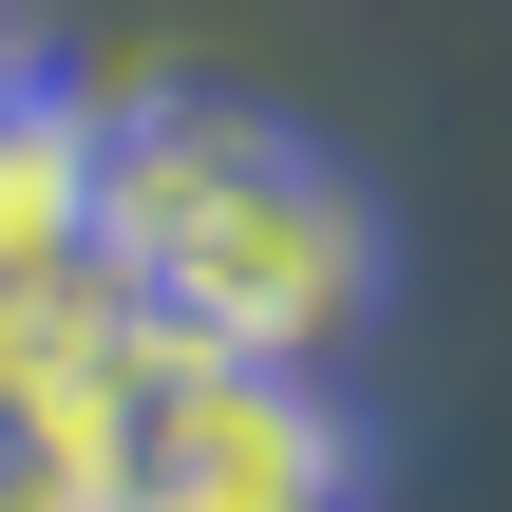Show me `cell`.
I'll list each match as a JSON object with an SVG mask.
<instances>
[{
	"instance_id": "cell-1",
	"label": "cell",
	"mask_w": 512,
	"mask_h": 512,
	"mask_svg": "<svg viewBox=\"0 0 512 512\" xmlns=\"http://www.w3.org/2000/svg\"><path fill=\"white\" fill-rule=\"evenodd\" d=\"M95 266H114L152 323L228 342V361H323V342L380 323V209H361L304 133L209 114V95L95 133Z\"/></svg>"
},
{
	"instance_id": "cell-2",
	"label": "cell",
	"mask_w": 512,
	"mask_h": 512,
	"mask_svg": "<svg viewBox=\"0 0 512 512\" xmlns=\"http://www.w3.org/2000/svg\"><path fill=\"white\" fill-rule=\"evenodd\" d=\"M133 380H152V494L209 512H361V437L304 399V361H228L190 323L133 304Z\"/></svg>"
},
{
	"instance_id": "cell-3",
	"label": "cell",
	"mask_w": 512,
	"mask_h": 512,
	"mask_svg": "<svg viewBox=\"0 0 512 512\" xmlns=\"http://www.w3.org/2000/svg\"><path fill=\"white\" fill-rule=\"evenodd\" d=\"M57 266H95V114L76 95H0V304H38Z\"/></svg>"
},
{
	"instance_id": "cell-4",
	"label": "cell",
	"mask_w": 512,
	"mask_h": 512,
	"mask_svg": "<svg viewBox=\"0 0 512 512\" xmlns=\"http://www.w3.org/2000/svg\"><path fill=\"white\" fill-rule=\"evenodd\" d=\"M19 76H38V19H19V0H0V95H19Z\"/></svg>"
},
{
	"instance_id": "cell-5",
	"label": "cell",
	"mask_w": 512,
	"mask_h": 512,
	"mask_svg": "<svg viewBox=\"0 0 512 512\" xmlns=\"http://www.w3.org/2000/svg\"><path fill=\"white\" fill-rule=\"evenodd\" d=\"M0 512H38V475H0Z\"/></svg>"
},
{
	"instance_id": "cell-6",
	"label": "cell",
	"mask_w": 512,
	"mask_h": 512,
	"mask_svg": "<svg viewBox=\"0 0 512 512\" xmlns=\"http://www.w3.org/2000/svg\"><path fill=\"white\" fill-rule=\"evenodd\" d=\"M133 512H209V494H133Z\"/></svg>"
}]
</instances>
